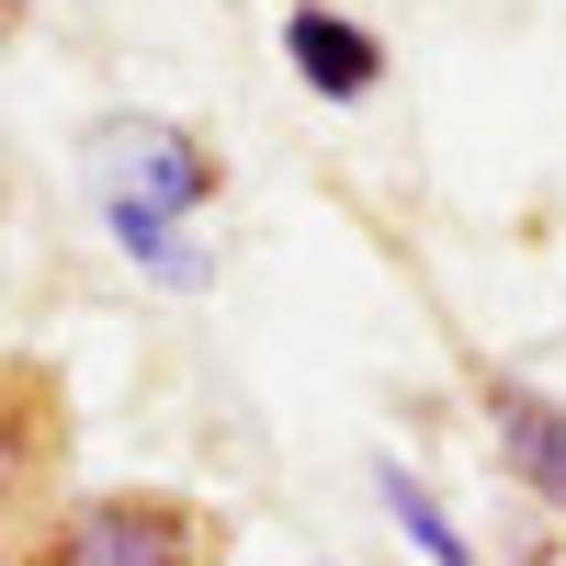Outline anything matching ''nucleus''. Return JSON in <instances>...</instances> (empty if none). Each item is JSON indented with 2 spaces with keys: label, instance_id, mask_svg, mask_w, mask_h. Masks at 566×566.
I'll return each mask as SVG.
<instances>
[{
  "label": "nucleus",
  "instance_id": "0eeeda50",
  "mask_svg": "<svg viewBox=\"0 0 566 566\" xmlns=\"http://www.w3.org/2000/svg\"><path fill=\"white\" fill-rule=\"evenodd\" d=\"M34 453H45V431H34V397H0V510H23V488H34Z\"/></svg>",
  "mask_w": 566,
  "mask_h": 566
},
{
  "label": "nucleus",
  "instance_id": "20e7f679",
  "mask_svg": "<svg viewBox=\"0 0 566 566\" xmlns=\"http://www.w3.org/2000/svg\"><path fill=\"white\" fill-rule=\"evenodd\" d=\"M283 57H295V80L317 103H374V91H386V34L363 12H328V0H295V12H283Z\"/></svg>",
  "mask_w": 566,
  "mask_h": 566
},
{
  "label": "nucleus",
  "instance_id": "423d86ee",
  "mask_svg": "<svg viewBox=\"0 0 566 566\" xmlns=\"http://www.w3.org/2000/svg\"><path fill=\"white\" fill-rule=\"evenodd\" d=\"M103 239H114V261H136L148 283H170V295H205L216 283V250L181 216H159V205H103Z\"/></svg>",
  "mask_w": 566,
  "mask_h": 566
},
{
  "label": "nucleus",
  "instance_id": "1a4fd4ad",
  "mask_svg": "<svg viewBox=\"0 0 566 566\" xmlns=\"http://www.w3.org/2000/svg\"><path fill=\"white\" fill-rule=\"evenodd\" d=\"M12 12H23V0H12Z\"/></svg>",
  "mask_w": 566,
  "mask_h": 566
},
{
  "label": "nucleus",
  "instance_id": "6e6552de",
  "mask_svg": "<svg viewBox=\"0 0 566 566\" xmlns=\"http://www.w3.org/2000/svg\"><path fill=\"white\" fill-rule=\"evenodd\" d=\"M0 45H12V0H0Z\"/></svg>",
  "mask_w": 566,
  "mask_h": 566
},
{
  "label": "nucleus",
  "instance_id": "f257e3e1",
  "mask_svg": "<svg viewBox=\"0 0 566 566\" xmlns=\"http://www.w3.org/2000/svg\"><path fill=\"white\" fill-rule=\"evenodd\" d=\"M80 170H91V205H159L181 227L227 193V159L193 125H170V114H103L80 136Z\"/></svg>",
  "mask_w": 566,
  "mask_h": 566
},
{
  "label": "nucleus",
  "instance_id": "39448f33",
  "mask_svg": "<svg viewBox=\"0 0 566 566\" xmlns=\"http://www.w3.org/2000/svg\"><path fill=\"white\" fill-rule=\"evenodd\" d=\"M374 510L397 522V544H408L419 566H476V533H464L453 510H442V488L419 476L408 453H374Z\"/></svg>",
  "mask_w": 566,
  "mask_h": 566
},
{
  "label": "nucleus",
  "instance_id": "f03ea898",
  "mask_svg": "<svg viewBox=\"0 0 566 566\" xmlns=\"http://www.w3.org/2000/svg\"><path fill=\"white\" fill-rule=\"evenodd\" d=\"M205 555H216V533H205L193 499H170V488H91V499H69L57 522H45L34 566H205Z\"/></svg>",
  "mask_w": 566,
  "mask_h": 566
},
{
  "label": "nucleus",
  "instance_id": "7ed1b4c3",
  "mask_svg": "<svg viewBox=\"0 0 566 566\" xmlns=\"http://www.w3.org/2000/svg\"><path fill=\"white\" fill-rule=\"evenodd\" d=\"M476 408H488V453H499V476L522 488L544 522H566V397H544L533 374H476Z\"/></svg>",
  "mask_w": 566,
  "mask_h": 566
}]
</instances>
